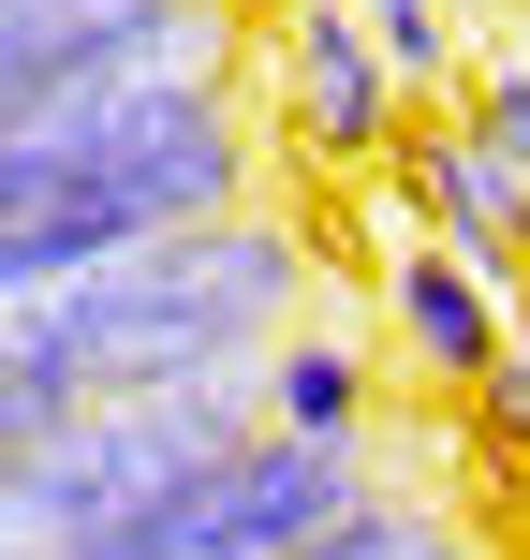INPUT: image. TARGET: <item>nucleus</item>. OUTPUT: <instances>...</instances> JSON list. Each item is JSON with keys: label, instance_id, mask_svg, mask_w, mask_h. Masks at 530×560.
<instances>
[{"label": "nucleus", "instance_id": "7", "mask_svg": "<svg viewBox=\"0 0 530 560\" xmlns=\"http://www.w3.org/2000/svg\"><path fill=\"white\" fill-rule=\"evenodd\" d=\"M251 384H266V428H309V443H368V413H384V369H368L354 339L325 325V310L266 339Z\"/></svg>", "mask_w": 530, "mask_h": 560}, {"label": "nucleus", "instance_id": "8", "mask_svg": "<svg viewBox=\"0 0 530 560\" xmlns=\"http://www.w3.org/2000/svg\"><path fill=\"white\" fill-rule=\"evenodd\" d=\"M457 133H472L486 177H516V192H530V45H502L472 89H457Z\"/></svg>", "mask_w": 530, "mask_h": 560}, {"label": "nucleus", "instance_id": "10", "mask_svg": "<svg viewBox=\"0 0 530 560\" xmlns=\"http://www.w3.org/2000/svg\"><path fill=\"white\" fill-rule=\"evenodd\" d=\"M354 15H368V45H384L398 89H443L457 74V15H443V0H354Z\"/></svg>", "mask_w": 530, "mask_h": 560}, {"label": "nucleus", "instance_id": "5", "mask_svg": "<svg viewBox=\"0 0 530 560\" xmlns=\"http://www.w3.org/2000/svg\"><path fill=\"white\" fill-rule=\"evenodd\" d=\"M384 177H398V192L427 207V236H443L457 266H486V280H502V295L530 280V192H516V177H486V163H472V133H457V104L398 118Z\"/></svg>", "mask_w": 530, "mask_h": 560}, {"label": "nucleus", "instance_id": "11", "mask_svg": "<svg viewBox=\"0 0 530 560\" xmlns=\"http://www.w3.org/2000/svg\"><path fill=\"white\" fill-rule=\"evenodd\" d=\"M472 398H486V443H502V457H530V354H502Z\"/></svg>", "mask_w": 530, "mask_h": 560}, {"label": "nucleus", "instance_id": "2", "mask_svg": "<svg viewBox=\"0 0 530 560\" xmlns=\"http://www.w3.org/2000/svg\"><path fill=\"white\" fill-rule=\"evenodd\" d=\"M309 310H325V252L251 192V207H222V222L163 236V252H133L104 280H59V295L0 310V325H15L74 398H133V384H192V369H251L280 325H309Z\"/></svg>", "mask_w": 530, "mask_h": 560}, {"label": "nucleus", "instance_id": "4", "mask_svg": "<svg viewBox=\"0 0 530 560\" xmlns=\"http://www.w3.org/2000/svg\"><path fill=\"white\" fill-rule=\"evenodd\" d=\"M280 118L309 163H354V177L398 148V74L354 0H280Z\"/></svg>", "mask_w": 530, "mask_h": 560}, {"label": "nucleus", "instance_id": "1", "mask_svg": "<svg viewBox=\"0 0 530 560\" xmlns=\"http://www.w3.org/2000/svg\"><path fill=\"white\" fill-rule=\"evenodd\" d=\"M251 192H266V133L236 74H89L59 104L0 118V310L104 280Z\"/></svg>", "mask_w": 530, "mask_h": 560}, {"label": "nucleus", "instance_id": "12", "mask_svg": "<svg viewBox=\"0 0 530 560\" xmlns=\"http://www.w3.org/2000/svg\"><path fill=\"white\" fill-rule=\"evenodd\" d=\"M502 310H516V354H530V280H516V295H502Z\"/></svg>", "mask_w": 530, "mask_h": 560}, {"label": "nucleus", "instance_id": "9", "mask_svg": "<svg viewBox=\"0 0 530 560\" xmlns=\"http://www.w3.org/2000/svg\"><path fill=\"white\" fill-rule=\"evenodd\" d=\"M59 413H89V398H74V384H59V369H45V354H30V339H15V325H0V472H15V457H30V443H45V428H59Z\"/></svg>", "mask_w": 530, "mask_h": 560}, {"label": "nucleus", "instance_id": "6", "mask_svg": "<svg viewBox=\"0 0 530 560\" xmlns=\"http://www.w3.org/2000/svg\"><path fill=\"white\" fill-rule=\"evenodd\" d=\"M384 310H398V354L427 369V384H486V369L516 354V310L486 266H457L443 236H398L384 252Z\"/></svg>", "mask_w": 530, "mask_h": 560}, {"label": "nucleus", "instance_id": "3", "mask_svg": "<svg viewBox=\"0 0 530 560\" xmlns=\"http://www.w3.org/2000/svg\"><path fill=\"white\" fill-rule=\"evenodd\" d=\"M89 74H236V15L222 0H0V118Z\"/></svg>", "mask_w": 530, "mask_h": 560}]
</instances>
